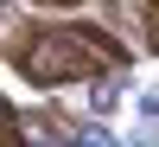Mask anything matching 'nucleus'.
<instances>
[{
  "label": "nucleus",
  "mask_w": 159,
  "mask_h": 147,
  "mask_svg": "<svg viewBox=\"0 0 159 147\" xmlns=\"http://www.w3.org/2000/svg\"><path fill=\"white\" fill-rule=\"evenodd\" d=\"M38 7H76V0H38Z\"/></svg>",
  "instance_id": "4"
},
{
  "label": "nucleus",
  "mask_w": 159,
  "mask_h": 147,
  "mask_svg": "<svg viewBox=\"0 0 159 147\" xmlns=\"http://www.w3.org/2000/svg\"><path fill=\"white\" fill-rule=\"evenodd\" d=\"M147 45L159 51V0H147Z\"/></svg>",
  "instance_id": "2"
},
{
  "label": "nucleus",
  "mask_w": 159,
  "mask_h": 147,
  "mask_svg": "<svg viewBox=\"0 0 159 147\" xmlns=\"http://www.w3.org/2000/svg\"><path fill=\"white\" fill-rule=\"evenodd\" d=\"M13 135H19V122H13V109L0 102V141H13Z\"/></svg>",
  "instance_id": "3"
},
{
  "label": "nucleus",
  "mask_w": 159,
  "mask_h": 147,
  "mask_svg": "<svg viewBox=\"0 0 159 147\" xmlns=\"http://www.w3.org/2000/svg\"><path fill=\"white\" fill-rule=\"evenodd\" d=\"M121 64V45L108 32H89V26H32L13 45V71L25 83L51 90V83H89V77L115 71Z\"/></svg>",
  "instance_id": "1"
}]
</instances>
